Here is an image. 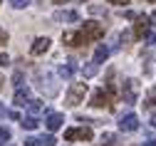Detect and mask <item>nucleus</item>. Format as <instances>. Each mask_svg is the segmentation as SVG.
Masks as SVG:
<instances>
[{
  "mask_svg": "<svg viewBox=\"0 0 156 146\" xmlns=\"http://www.w3.org/2000/svg\"><path fill=\"white\" fill-rule=\"evenodd\" d=\"M104 37V25L94 23V20H87L82 25V30L77 32H65L62 35V42L69 45V47H80V45H89V42H97V40Z\"/></svg>",
  "mask_w": 156,
  "mask_h": 146,
  "instance_id": "obj_1",
  "label": "nucleus"
},
{
  "mask_svg": "<svg viewBox=\"0 0 156 146\" xmlns=\"http://www.w3.org/2000/svg\"><path fill=\"white\" fill-rule=\"evenodd\" d=\"M92 107H97V109H112L114 107V97L104 89V87H99V89H97L94 94H92Z\"/></svg>",
  "mask_w": 156,
  "mask_h": 146,
  "instance_id": "obj_2",
  "label": "nucleus"
},
{
  "mask_svg": "<svg viewBox=\"0 0 156 146\" xmlns=\"http://www.w3.org/2000/svg\"><path fill=\"white\" fill-rule=\"evenodd\" d=\"M84 94H87V84H84V82H82V84H72L69 92H67V97H65L67 107H77V104H82Z\"/></svg>",
  "mask_w": 156,
  "mask_h": 146,
  "instance_id": "obj_3",
  "label": "nucleus"
},
{
  "mask_svg": "<svg viewBox=\"0 0 156 146\" xmlns=\"http://www.w3.org/2000/svg\"><path fill=\"white\" fill-rule=\"evenodd\" d=\"M122 99H124L126 104H136V99H139V82H136V79H126V82H124Z\"/></svg>",
  "mask_w": 156,
  "mask_h": 146,
  "instance_id": "obj_4",
  "label": "nucleus"
},
{
  "mask_svg": "<svg viewBox=\"0 0 156 146\" xmlns=\"http://www.w3.org/2000/svg\"><path fill=\"white\" fill-rule=\"evenodd\" d=\"M134 23H136V25H134V37H136V40H144V37L149 35V30H151V20H149L146 15H136Z\"/></svg>",
  "mask_w": 156,
  "mask_h": 146,
  "instance_id": "obj_5",
  "label": "nucleus"
},
{
  "mask_svg": "<svg viewBox=\"0 0 156 146\" xmlns=\"http://www.w3.org/2000/svg\"><path fill=\"white\" fill-rule=\"evenodd\" d=\"M92 129L89 126H80V129H67L65 131V139L67 141H77V139H82V141H92Z\"/></svg>",
  "mask_w": 156,
  "mask_h": 146,
  "instance_id": "obj_6",
  "label": "nucleus"
},
{
  "mask_svg": "<svg viewBox=\"0 0 156 146\" xmlns=\"http://www.w3.org/2000/svg\"><path fill=\"white\" fill-rule=\"evenodd\" d=\"M37 82H40L37 87H40V89H42L47 97H55V94H57V84H52L55 79H52L50 74H42V72H40V74H37Z\"/></svg>",
  "mask_w": 156,
  "mask_h": 146,
  "instance_id": "obj_7",
  "label": "nucleus"
},
{
  "mask_svg": "<svg viewBox=\"0 0 156 146\" xmlns=\"http://www.w3.org/2000/svg\"><path fill=\"white\" fill-rule=\"evenodd\" d=\"M119 129H122V131H136V129H139V116H136V114L122 116V119H119Z\"/></svg>",
  "mask_w": 156,
  "mask_h": 146,
  "instance_id": "obj_8",
  "label": "nucleus"
},
{
  "mask_svg": "<svg viewBox=\"0 0 156 146\" xmlns=\"http://www.w3.org/2000/svg\"><path fill=\"white\" fill-rule=\"evenodd\" d=\"M62 124H65V114H47V119H45L47 131H57V129H62Z\"/></svg>",
  "mask_w": 156,
  "mask_h": 146,
  "instance_id": "obj_9",
  "label": "nucleus"
},
{
  "mask_svg": "<svg viewBox=\"0 0 156 146\" xmlns=\"http://www.w3.org/2000/svg\"><path fill=\"white\" fill-rule=\"evenodd\" d=\"M55 20L57 23H80V12L77 10H60V12H55Z\"/></svg>",
  "mask_w": 156,
  "mask_h": 146,
  "instance_id": "obj_10",
  "label": "nucleus"
},
{
  "mask_svg": "<svg viewBox=\"0 0 156 146\" xmlns=\"http://www.w3.org/2000/svg\"><path fill=\"white\" fill-rule=\"evenodd\" d=\"M50 45H52L50 37H37L35 42H32V47H30V52H32V55H45V52L50 50Z\"/></svg>",
  "mask_w": 156,
  "mask_h": 146,
  "instance_id": "obj_11",
  "label": "nucleus"
},
{
  "mask_svg": "<svg viewBox=\"0 0 156 146\" xmlns=\"http://www.w3.org/2000/svg\"><path fill=\"white\" fill-rule=\"evenodd\" d=\"M12 101H15V107H27V101H30V89H27V87H17Z\"/></svg>",
  "mask_w": 156,
  "mask_h": 146,
  "instance_id": "obj_12",
  "label": "nucleus"
},
{
  "mask_svg": "<svg viewBox=\"0 0 156 146\" xmlns=\"http://www.w3.org/2000/svg\"><path fill=\"white\" fill-rule=\"evenodd\" d=\"M27 112L32 114V116H37V114H42V112H47V107L42 101H37V99H30L27 101Z\"/></svg>",
  "mask_w": 156,
  "mask_h": 146,
  "instance_id": "obj_13",
  "label": "nucleus"
},
{
  "mask_svg": "<svg viewBox=\"0 0 156 146\" xmlns=\"http://www.w3.org/2000/svg\"><path fill=\"white\" fill-rule=\"evenodd\" d=\"M20 124H23V129L32 131V129H37V126H40V119L30 114V116H23V119H20Z\"/></svg>",
  "mask_w": 156,
  "mask_h": 146,
  "instance_id": "obj_14",
  "label": "nucleus"
},
{
  "mask_svg": "<svg viewBox=\"0 0 156 146\" xmlns=\"http://www.w3.org/2000/svg\"><path fill=\"white\" fill-rule=\"evenodd\" d=\"M107 57H109V47H107V45H99V47L94 50V59H92V62H97V65H102V62H104Z\"/></svg>",
  "mask_w": 156,
  "mask_h": 146,
  "instance_id": "obj_15",
  "label": "nucleus"
},
{
  "mask_svg": "<svg viewBox=\"0 0 156 146\" xmlns=\"http://www.w3.org/2000/svg\"><path fill=\"white\" fill-rule=\"evenodd\" d=\"M57 74H60V77H65V79H69V77L74 74V62H65V65H60Z\"/></svg>",
  "mask_w": 156,
  "mask_h": 146,
  "instance_id": "obj_16",
  "label": "nucleus"
},
{
  "mask_svg": "<svg viewBox=\"0 0 156 146\" xmlns=\"http://www.w3.org/2000/svg\"><path fill=\"white\" fill-rule=\"evenodd\" d=\"M156 107V87H151L144 97V109H154Z\"/></svg>",
  "mask_w": 156,
  "mask_h": 146,
  "instance_id": "obj_17",
  "label": "nucleus"
},
{
  "mask_svg": "<svg viewBox=\"0 0 156 146\" xmlns=\"http://www.w3.org/2000/svg\"><path fill=\"white\" fill-rule=\"evenodd\" d=\"M97 72H99V65H97V62H89V65H84V67H82V77H84V79L94 77Z\"/></svg>",
  "mask_w": 156,
  "mask_h": 146,
  "instance_id": "obj_18",
  "label": "nucleus"
},
{
  "mask_svg": "<svg viewBox=\"0 0 156 146\" xmlns=\"http://www.w3.org/2000/svg\"><path fill=\"white\" fill-rule=\"evenodd\" d=\"M37 144H40V146H55V144H57V139H55V136H52V131H50V134H42L40 139H37Z\"/></svg>",
  "mask_w": 156,
  "mask_h": 146,
  "instance_id": "obj_19",
  "label": "nucleus"
},
{
  "mask_svg": "<svg viewBox=\"0 0 156 146\" xmlns=\"http://www.w3.org/2000/svg\"><path fill=\"white\" fill-rule=\"evenodd\" d=\"M10 5H12L15 10H25V8L30 5V0H10Z\"/></svg>",
  "mask_w": 156,
  "mask_h": 146,
  "instance_id": "obj_20",
  "label": "nucleus"
},
{
  "mask_svg": "<svg viewBox=\"0 0 156 146\" xmlns=\"http://www.w3.org/2000/svg\"><path fill=\"white\" fill-rule=\"evenodd\" d=\"M3 141H10V129L8 126H0V144Z\"/></svg>",
  "mask_w": 156,
  "mask_h": 146,
  "instance_id": "obj_21",
  "label": "nucleus"
},
{
  "mask_svg": "<svg viewBox=\"0 0 156 146\" xmlns=\"http://www.w3.org/2000/svg\"><path fill=\"white\" fill-rule=\"evenodd\" d=\"M12 84H15V87H25V84H23V72H15V77H12Z\"/></svg>",
  "mask_w": 156,
  "mask_h": 146,
  "instance_id": "obj_22",
  "label": "nucleus"
},
{
  "mask_svg": "<svg viewBox=\"0 0 156 146\" xmlns=\"http://www.w3.org/2000/svg\"><path fill=\"white\" fill-rule=\"evenodd\" d=\"M144 40H146V42H149V45H156V32H149V35H146Z\"/></svg>",
  "mask_w": 156,
  "mask_h": 146,
  "instance_id": "obj_23",
  "label": "nucleus"
},
{
  "mask_svg": "<svg viewBox=\"0 0 156 146\" xmlns=\"http://www.w3.org/2000/svg\"><path fill=\"white\" fill-rule=\"evenodd\" d=\"M3 45H8V32L0 30V47H3Z\"/></svg>",
  "mask_w": 156,
  "mask_h": 146,
  "instance_id": "obj_24",
  "label": "nucleus"
},
{
  "mask_svg": "<svg viewBox=\"0 0 156 146\" xmlns=\"http://www.w3.org/2000/svg\"><path fill=\"white\" fill-rule=\"evenodd\" d=\"M10 65V57L8 55H0V67H8Z\"/></svg>",
  "mask_w": 156,
  "mask_h": 146,
  "instance_id": "obj_25",
  "label": "nucleus"
},
{
  "mask_svg": "<svg viewBox=\"0 0 156 146\" xmlns=\"http://www.w3.org/2000/svg\"><path fill=\"white\" fill-rule=\"evenodd\" d=\"M109 5H129V0H107Z\"/></svg>",
  "mask_w": 156,
  "mask_h": 146,
  "instance_id": "obj_26",
  "label": "nucleus"
},
{
  "mask_svg": "<svg viewBox=\"0 0 156 146\" xmlns=\"http://www.w3.org/2000/svg\"><path fill=\"white\" fill-rule=\"evenodd\" d=\"M124 17H126V20H134L136 12H134V10H124Z\"/></svg>",
  "mask_w": 156,
  "mask_h": 146,
  "instance_id": "obj_27",
  "label": "nucleus"
},
{
  "mask_svg": "<svg viewBox=\"0 0 156 146\" xmlns=\"http://www.w3.org/2000/svg\"><path fill=\"white\" fill-rule=\"evenodd\" d=\"M25 146H40V144H37V139H27V141H25Z\"/></svg>",
  "mask_w": 156,
  "mask_h": 146,
  "instance_id": "obj_28",
  "label": "nucleus"
},
{
  "mask_svg": "<svg viewBox=\"0 0 156 146\" xmlns=\"http://www.w3.org/2000/svg\"><path fill=\"white\" fill-rule=\"evenodd\" d=\"M3 116H8V112H5V107H3V104H0V119H3Z\"/></svg>",
  "mask_w": 156,
  "mask_h": 146,
  "instance_id": "obj_29",
  "label": "nucleus"
},
{
  "mask_svg": "<svg viewBox=\"0 0 156 146\" xmlns=\"http://www.w3.org/2000/svg\"><path fill=\"white\" fill-rule=\"evenodd\" d=\"M149 20H151V23H154V27H156V10L151 12V17H149Z\"/></svg>",
  "mask_w": 156,
  "mask_h": 146,
  "instance_id": "obj_30",
  "label": "nucleus"
},
{
  "mask_svg": "<svg viewBox=\"0 0 156 146\" xmlns=\"http://www.w3.org/2000/svg\"><path fill=\"white\" fill-rule=\"evenodd\" d=\"M151 126H156V112L151 114Z\"/></svg>",
  "mask_w": 156,
  "mask_h": 146,
  "instance_id": "obj_31",
  "label": "nucleus"
},
{
  "mask_svg": "<svg viewBox=\"0 0 156 146\" xmlns=\"http://www.w3.org/2000/svg\"><path fill=\"white\" fill-rule=\"evenodd\" d=\"M55 3H57V5H65V3H69V0H55Z\"/></svg>",
  "mask_w": 156,
  "mask_h": 146,
  "instance_id": "obj_32",
  "label": "nucleus"
},
{
  "mask_svg": "<svg viewBox=\"0 0 156 146\" xmlns=\"http://www.w3.org/2000/svg\"><path fill=\"white\" fill-rule=\"evenodd\" d=\"M144 146H156V141H146V144H144Z\"/></svg>",
  "mask_w": 156,
  "mask_h": 146,
  "instance_id": "obj_33",
  "label": "nucleus"
},
{
  "mask_svg": "<svg viewBox=\"0 0 156 146\" xmlns=\"http://www.w3.org/2000/svg\"><path fill=\"white\" fill-rule=\"evenodd\" d=\"M149 3H156V0H149Z\"/></svg>",
  "mask_w": 156,
  "mask_h": 146,
  "instance_id": "obj_34",
  "label": "nucleus"
},
{
  "mask_svg": "<svg viewBox=\"0 0 156 146\" xmlns=\"http://www.w3.org/2000/svg\"><path fill=\"white\" fill-rule=\"evenodd\" d=\"M0 3H3V0H0Z\"/></svg>",
  "mask_w": 156,
  "mask_h": 146,
  "instance_id": "obj_35",
  "label": "nucleus"
},
{
  "mask_svg": "<svg viewBox=\"0 0 156 146\" xmlns=\"http://www.w3.org/2000/svg\"><path fill=\"white\" fill-rule=\"evenodd\" d=\"M0 146H3V144H0Z\"/></svg>",
  "mask_w": 156,
  "mask_h": 146,
  "instance_id": "obj_36",
  "label": "nucleus"
}]
</instances>
